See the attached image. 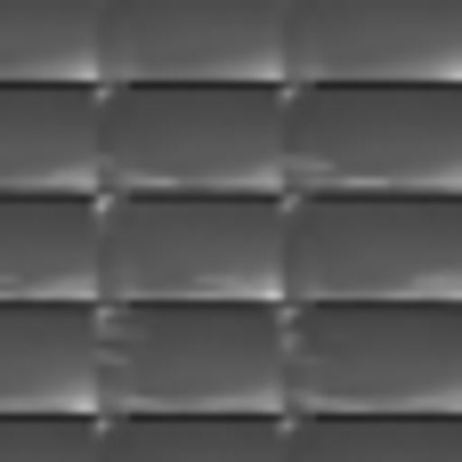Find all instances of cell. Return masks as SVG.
Here are the masks:
<instances>
[{"label":"cell","mask_w":462,"mask_h":462,"mask_svg":"<svg viewBox=\"0 0 462 462\" xmlns=\"http://www.w3.org/2000/svg\"><path fill=\"white\" fill-rule=\"evenodd\" d=\"M97 195H284V81L97 89Z\"/></svg>","instance_id":"2"},{"label":"cell","mask_w":462,"mask_h":462,"mask_svg":"<svg viewBox=\"0 0 462 462\" xmlns=\"http://www.w3.org/2000/svg\"><path fill=\"white\" fill-rule=\"evenodd\" d=\"M284 462H462V414H284Z\"/></svg>","instance_id":"13"},{"label":"cell","mask_w":462,"mask_h":462,"mask_svg":"<svg viewBox=\"0 0 462 462\" xmlns=\"http://www.w3.org/2000/svg\"><path fill=\"white\" fill-rule=\"evenodd\" d=\"M0 462H97V414H0Z\"/></svg>","instance_id":"15"},{"label":"cell","mask_w":462,"mask_h":462,"mask_svg":"<svg viewBox=\"0 0 462 462\" xmlns=\"http://www.w3.org/2000/svg\"><path fill=\"white\" fill-rule=\"evenodd\" d=\"M284 300H462V195H284Z\"/></svg>","instance_id":"6"},{"label":"cell","mask_w":462,"mask_h":462,"mask_svg":"<svg viewBox=\"0 0 462 462\" xmlns=\"http://www.w3.org/2000/svg\"><path fill=\"white\" fill-rule=\"evenodd\" d=\"M284 414H462V300H284Z\"/></svg>","instance_id":"3"},{"label":"cell","mask_w":462,"mask_h":462,"mask_svg":"<svg viewBox=\"0 0 462 462\" xmlns=\"http://www.w3.org/2000/svg\"><path fill=\"white\" fill-rule=\"evenodd\" d=\"M97 462H284V414H97Z\"/></svg>","instance_id":"12"},{"label":"cell","mask_w":462,"mask_h":462,"mask_svg":"<svg viewBox=\"0 0 462 462\" xmlns=\"http://www.w3.org/2000/svg\"><path fill=\"white\" fill-rule=\"evenodd\" d=\"M284 195H462V81H292Z\"/></svg>","instance_id":"4"},{"label":"cell","mask_w":462,"mask_h":462,"mask_svg":"<svg viewBox=\"0 0 462 462\" xmlns=\"http://www.w3.org/2000/svg\"><path fill=\"white\" fill-rule=\"evenodd\" d=\"M0 81H97V0H0Z\"/></svg>","instance_id":"14"},{"label":"cell","mask_w":462,"mask_h":462,"mask_svg":"<svg viewBox=\"0 0 462 462\" xmlns=\"http://www.w3.org/2000/svg\"><path fill=\"white\" fill-rule=\"evenodd\" d=\"M0 300H97V195H0Z\"/></svg>","instance_id":"11"},{"label":"cell","mask_w":462,"mask_h":462,"mask_svg":"<svg viewBox=\"0 0 462 462\" xmlns=\"http://www.w3.org/2000/svg\"><path fill=\"white\" fill-rule=\"evenodd\" d=\"M0 195H97V81H0Z\"/></svg>","instance_id":"9"},{"label":"cell","mask_w":462,"mask_h":462,"mask_svg":"<svg viewBox=\"0 0 462 462\" xmlns=\"http://www.w3.org/2000/svg\"><path fill=\"white\" fill-rule=\"evenodd\" d=\"M292 81H462V0H284Z\"/></svg>","instance_id":"8"},{"label":"cell","mask_w":462,"mask_h":462,"mask_svg":"<svg viewBox=\"0 0 462 462\" xmlns=\"http://www.w3.org/2000/svg\"><path fill=\"white\" fill-rule=\"evenodd\" d=\"M284 81V0H97V89Z\"/></svg>","instance_id":"7"},{"label":"cell","mask_w":462,"mask_h":462,"mask_svg":"<svg viewBox=\"0 0 462 462\" xmlns=\"http://www.w3.org/2000/svg\"><path fill=\"white\" fill-rule=\"evenodd\" d=\"M97 414H284V300H97Z\"/></svg>","instance_id":"1"},{"label":"cell","mask_w":462,"mask_h":462,"mask_svg":"<svg viewBox=\"0 0 462 462\" xmlns=\"http://www.w3.org/2000/svg\"><path fill=\"white\" fill-rule=\"evenodd\" d=\"M0 414H97V300H0Z\"/></svg>","instance_id":"10"},{"label":"cell","mask_w":462,"mask_h":462,"mask_svg":"<svg viewBox=\"0 0 462 462\" xmlns=\"http://www.w3.org/2000/svg\"><path fill=\"white\" fill-rule=\"evenodd\" d=\"M97 300H284V195H97Z\"/></svg>","instance_id":"5"}]
</instances>
